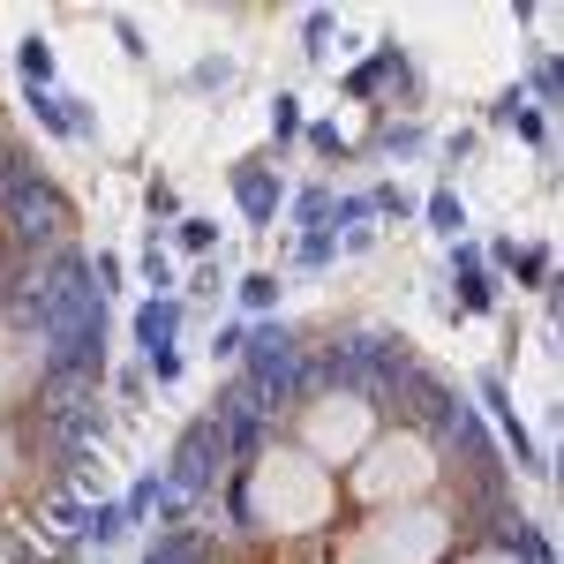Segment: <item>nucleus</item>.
<instances>
[{"instance_id": "nucleus-12", "label": "nucleus", "mask_w": 564, "mask_h": 564, "mask_svg": "<svg viewBox=\"0 0 564 564\" xmlns=\"http://www.w3.org/2000/svg\"><path fill=\"white\" fill-rule=\"evenodd\" d=\"M15 76H23V90H53V45H45L39 31L15 45Z\"/></svg>"}, {"instance_id": "nucleus-30", "label": "nucleus", "mask_w": 564, "mask_h": 564, "mask_svg": "<svg viewBox=\"0 0 564 564\" xmlns=\"http://www.w3.org/2000/svg\"><path fill=\"white\" fill-rule=\"evenodd\" d=\"M369 188H354V196H332V234H339V226H369Z\"/></svg>"}, {"instance_id": "nucleus-3", "label": "nucleus", "mask_w": 564, "mask_h": 564, "mask_svg": "<svg viewBox=\"0 0 564 564\" xmlns=\"http://www.w3.org/2000/svg\"><path fill=\"white\" fill-rule=\"evenodd\" d=\"M218 467H226V444H218V422L204 414V422H188V430L174 436V459H166V489L174 497H204L218 481Z\"/></svg>"}, {"instance_id": "nucleus-4", "label": "nucleus", "mask_w": 564, "mask_h": 564, "mask_svg": "<svg viewBox=\"0 0 564 564\" xmlns=\"http://www.w3.org/2000/svg\"><path fill=\"white\" fill-rule=\"evenodd\" d=\"M475 399H481V414L505 430V444L520 452V475H550V459L534 452V436H527L520 406H512V384H505V369H481V377H475Z\"/></svg>"}, {"instance_id": "nucleus-34", "label": "nucleus", "mask_w": 564, "mask_h": 564, "mask_svg": "<svg viewBox=\"0 0 564 564\" xmlns=\"http://www.w3.org/2000/svg\"><path fill=\"white\" fill-rule=\"evenodd\" d=\"M241 347H249V324H218L212 332V361H241Z\"/></svg>"}, {"instance_id": "nucleus-14", "label": "nucleus", "mask_w": 564, "mask_h": 564, "mask_svg": "<svg viewBox=\"0 0 564 564\" xmlns=\"http://www.w3.org/2000/svg\"><path fill=\"white\" fill-rule=\"evenodd\" d=\"M76 534H84L90 550H113V542L129 534V520H121V505H84V527H76Z\"/></svg>"}, {"instance_id": "nucleus-18", "label": "nucleus", "mask_w": 564, "mask_h": 564, "mask_svg": "<svg viewBox=\"0 0 564 564\" xmlns=\"http://www.w3.org/2000/svg\"><path fill=\"white\" fill-rule=\"evenodd\" d=\"M166 234H174V249H188V257H212V241H218V226L204 212H181Z\"/></svg>"}, {"instance_id": "nucleus-28", "label": "nucleus", "mask_w": 564, "mask_h": 564, "mask_svg": "<svg viewBox=\"0 0 564 564\" xmlns=\"http://www.w3.org/2000/svg\"><path fill=\"white\" fill-rule=\"evenodd\" d=\"M151 512H159V475H143L129 497H121V520H129V527H143Z\"/></svg>"}, {"instance_id": "nucleus-23", "label": "nucleus", "mask_w": 564, "mask_h": 564, "mask_svg": "<svg viewBox=\"0 0 564 564\" xmlns=\"http://www.w3.org/2000/svg\"><path fill=\"white\" fill-rule=\"evenodd\" d=\"M332 31H339L332 8H308V15H302V53H308V61H332Z\"/></svg>"}, {"instance_id": "nucleus-38", "label": "nucleus", "mask_w": 564, "mask_h": 564, "mask_svg": "<svg viewBox=\"0 0 564 564\" xmlns=\"http://www.w3.org/2000/svg\"><path fill=\"white\" fill-rule=\"evenodd\" d=\"M339 249H347V257H369V249H377V226H347Z\"/></svg>"}, {"instance_id": "nucleus-2", "label": "nucleus", "mask_w": 564, "mask_h": 564, "mask_svg": "<svg viewBox=\"0 0 564 564\" xmlns=\"http://www.w3.org/2000/svg\"><path fill=\"white\" fill-rule=\"evenodd\" d=\"M0 212H8V234L23 241V249H61V234L76 226V212H68V196L53 188V181H23L15 196H0Z\"/></svg>"}, {"instance_id": "nucleus-25", "label": "nucleus", "mask_w": 564, "mask_h": 564, "mask_svg": "<svg viewBox=\"0 0 564 564\" xmlns=\"http://www.w3.org/2000/svg\"><path fill=\"white\" fill-rule=\"evenodd\" d=\"M294 226H302V234L308 226H332V188H324V181H308L302 196H294Z\"/></svg>"}, {"instance_id": "nucleus-8", "label": "nucleus", "mask_w": 564, "mask_h": 564, "mask_svg": "<svg viewBox=\"0 0 564 564\" xmlns=\"http://www.w3.org/2000/svg\"><path fill=\"white\" fill-rule=\"evenodd\" d=\"M384 84H406V90H414V61H406V45H399V39H384V45H377V53H369V61L347 76L354 98H369V90H384Z\"/></svg>"}, {"instance_id": "nucleus-11", "label": "nucleus", "mask_w": 564, "mask_h": 564, "mask_svg": "<svg viewBox=\"0 0 564 564\" xmlns=\"http://www.w3.org/2000/svg\"><path fill=\"white\" fill-rule=\"evenodd\" d=\"M414 212L430 218L436 241H467V204H459V188H430V204H414Z\"/></svg>"}, {"instance_id": "nucleus-27", "label": "nucleus", "mask_w": 564, "mask_h": 564, "mask_svg": "<svg viewBox=\"0 0 564 564\" xmlns=\"http://www.w3.org/2000/svg\"><path fill=\"white\" fill-rule=\"evenodd\" d=\"M135 271H143V286H159V294H174V257H166V241H151V249L135 257Z\"/></svg>"}, {"instance_id": "nucleus-36", "label": "nucleus", "mask_w": 564, "mask_h": 564, "mask_svg": "<svg viewBox=\"0 0 564 564\" xmlns=\"http://www.w3.org/2000/svg\"><path fill=\"white\" fill-rule=\"evenodd\" d=\"M113 39H121V53H129V61H143V53H151V45H143V31H135V15H113Z\"/></svg>"}, {"instance_id": "nucleus-22", "label": "nucleus", "mask_w": 564, "mask_h": 564, "mask_svg": "<svg viewBox=\"0 0 564 564\" xmlns=\"http://www.w3.org/2000/svg\"><path fill=\"white\" fill-rule=\"evenodd\" d=\"M143 212H151V241H159V234H166V226L181 218V196H174V181H151V188H143Z\"/></svg>"}, {"instance_id": "nucleus-19", "label": "nucleus", "mask_w": 564, "mask_h": 564, "mask_svg": "<svg viewBox=\"0 0 564 564\" xmlns=\"http://www.w3.org/2000/svg\"><path fill=\"white\" fill-rule=\"evenodd\" d=\"M196 557H204V542H196L188 527H166V534L151 542V557H143V564H196Z\"/></svg>"}, {"instance_id": "nucleus-26", "label": "nucleus", "mask_w": 564, "mask_h": 564, "mask_svg": "<svg viewBox=\"0 0 564 564\" xmlns=\"http://www.w3.org/2000/svg\"><path fill=\"white\" fill-rule=\"evenodd\" d=\"M294 135H302V98L279 90V98H271V143H294Z\"/></svg>"}, {"instance_id": "nucleus-37", "label": "nucleus", "mask_w": 564, "mask_h": 564, "mask_svg": "<svg viewBox=\"0 0 564 564\" xmlns=\"http://www.w3.org/2000/svg\"><path fill=\"white\" fill-rule=\"evenodd\" d=\"M143 377H159V384H181V347H174V354H151V361H143Z\"/></svg>"}, {"instance_id": "nucleus-32", "label": "nucleus", "mask_w": 564, "mask_h": 564, "mask_svg": "<svg viewBox=\"0 0 564 564\" xmlns=\"http://www.w3.org/2000/svg\"><path fill=\"white\" fill-rule=\"evenodd\" d=\"M302 135H308V151H316V159H347V135L332 129V121H302Z\"/></svg>"}, {"instance_id": "nucleus-5", "label": "nucleus", "mask_w": 564, "mask_h": 564, "mask_svg": "<svg viewBox=\"0 0 564 564\" xmlns=\"http://www.w3.org/2000/svg\"><path fill=\"white\" fill-rule=\"evenodd\" d=\"M452 286H459V316H497V294H505V286H497V263L481 257L475 241H452Z\"/></svg>"}, {"instance_id": "nucleus-6", "label": "nucleus", "mask_w": 564, "mask_h": 564, "mask_svg": "<svg viewBox=\"0 0 564 564\" xmlns=\"http://www.w3.org/2000/svg\"><path fill=\"white\" fill-rule=\"evenodd\" d=\"M181 316H188L181 294H151V302H135V316H129L135 354H143V361H151V354H174L181 347Z\"/></svg>"}, {"instance_id": "nucleus-33", "label": "nucleus", "mask_w": 564, "mask_h": 564, "mask_svg": "<svg viewBox=\"0 0 564 564\" xmlns=\"http://www.w3.org/2000/svg\"><path fill=\"white\" fill-rule=\"evenodd\" d=\"M188 84H196V90H226V84H234V61H226V53L196 61V68H188Z\"/></svg>"}, {"instance_id": "nucleus-29", "label": "nucleus", "mask_w": 564, "mask_h": 564, "mask_svg": "<svg viewBox=\"0 0 564 564\" xmlns=\"http://www.w3.org/2000/svg\"><path fill=\"white\" fill-rule=\"evenodd\" d=\"M369 212L377 218H414V196H406L399 181H377V188H369Z\"/></svg>"}, {"instance_id": "nucleus-7", "label": "nucleus", "mask_w": 564, "mask_h": 564, "mask_svg": "<svg viewBox=\"0 0 564 564\" xmlns=\"http://www.w3.org/2000/svg\"><path fill=\"white\" fill-rule=\"evenodd\" d=\"M234 204H241V218H249V226H271V218H279V204H286V181H279V166L241 159V166H234Z\"/></svg>"}, {"instance_id": "nucleus-13", "label": "nucleus", "mask_w": 564, "mask_h": 564, "mask_svg": "<svg viewBox=\"0 0 564 564\" xmlns=\"http://www.w3.org/2000/svg\"><path fill=\"white\" fill-rule=\"evenodd\" d=\"M218 444H226V459H234V467H241V459H257V452H263V414L218 422Z\"/></svg>"}, {"instance_id": "nucleus-10", "label": "nucleus", "mask_w": 564, "mask_h": 564, "mask_svg": "<svg viewBox=\"0 0 564 564\" xmlns=\"http://www.w3.org/2000/svg\"><path fill=\"white\" fill-rule=\"evenodd\" d=\"M481 257L505 263V271H512L520 286H550V271H557V257H550L542 241H534V249H520V241H497V249H481Z\"/></svg>"}, {"instance_id": "nucleus-21", "label": "nucleus", "mask_w": 564, "mask_h": 564, "mask_svg": "<svg viewBox=\"0 0 564 564\" xmlns=\"http://www.w3.org/2000/svg\"><path fill=\"white\" fill-rule=\"evenodd\" d=\"M39 174H45V166L31 159V151H15V143H0V196H15L23 181H39Z\"/></svg>"}, {"instance_id": "nucleus-9", "label": "nucleus", "mask_w": 564, "mask_h": 564, "mask_svg": "<svg viewBox=\"0 0 564 564\" xmlns=\"http://www.w3.org/2000/svg\"><path fill=\"white\" fill-rule=\"evenodd\" d=\"M489 129H512L520 143H550V113H534V106L520 98V84H512L497 106H489Z\"/></svg>"}, {"instance_id": "nucleus-35", "label": "nucleus", "mask_w": 564, "mask_h": 564, "mask_svg": "<svg viewBox=\"0 0 564 564\" xmlns=\"http://www.w3.org/2000/svg\"><path fill=\"white\" fill-rule=\"evenodd\" d=\"M226 512H234L241 534H257V505H249V481H241V475H234V489H226Z\"/></svg>"}, {"instance_id": "nucleus-1", "label": "nucleus", "mask_w": 564, "mask_h": 564, "mask_svg": "<svg viewBox=\"0 0 564 564\" xmlns=\"http://www.w3.org/2000/svg\"><path fill=\"white\" fill-rule=\"evenodd\" d=\"M39 414L68 459H90V444H106V406L90 377H39Z\"/></svg>"}, {"instance_id": "nucleus-40", "label": "nucleus", "mask_w": 564, "mask_h": 564, "mask_svg": "<svg viewBox=\"0 0 564 564\" xmlns=\"http://www.w3.org/2000/svg\"><path fill=\"white\" fill-rule=\"evenodd\" d=\"M143 384H151L143 369H121V377H113V391H121V399H143Z\"/></svg>"}, {"instance_id": "nucleus-17", "label": "nucleus", "mask_w": 564, "mask_h": 564, "mask_svg": "<svg viewBox=\"0 0 564 564\" xmlns=\"http://www.w3.org/2000/svg\"><path fill=\"white\" fill-rule=\"evenodd\" d=\"M234 294H241V308H249V316H279V294H286V286H279V271H249Z\"/></svg>"}, {"instance_id": "nucleus-24", "label": "nucleus", "mask_w": 564, "mask_h": 564, "mask_svg": "<svg viewBox=\"0 0 564 564\" xmlns=\"http://www.w3.org/2000/svg\"><path fill=\"white\" fill-rule=\"evenodd\" d=\"M422 143H430V135L414 129V121H384V129H377V151H384V159H414Z\"/></svg>"}, {"instance_id": "nucleus-31", "label": "nucleus", "mask_w": 564, "mask_h": 564, "mask_svg": "<svg viewBox=\"0 0 564 564\" xmlns=\"http://www.w3.org/2000/svg\"><path fill=\"white\" fill-rule=\"evenodd\" d=\"M121 279H129V263L113 257V249H98V263H90V286H98V302H106V294H121Z\"/></svg>"}, {"instance_id": "nucleus-16", "label": "nucleus", "mask_w": 564, "mask_h": 564, "mask_svg": "<svg viewBox=\"0 0 564 564\" xmlns=\"http://www.w3.org/2000/svg\"><path fill=\"white\" fill-rule=\"evenodd\" d=\"M332 257H339V234L332 226H308L302 241H294V271H332Z\"/></svg>"}, {"instance_id": "nucleus-15", "label": "nucleus", "mask_w": 564, "mask_h": 564, "mask_svg": "<svg viewBox=\"0 0 564 564\" xmlns=\"http://www.w3.org/2000/svg\"><path fill=\"white\" fill-rule=\"evenodd\" d=\"M23 106H31V121H39L45 135L68 143V90H23Z\"/></svg>"}, {"instance_id": "nucleus-39", "label": "nucleus", "mask_w": 564, "mask_h": 564, "mask_svg": "<svg viewBox=\"0 0 564 564\" xmlns=\"http://www.w3.org/2000/svg\"><path fill=\"white\" fill-rule=\"evenodd\" d=\"M53 520H61L68 534H76V527H84V505H76V497H53Z\"/></svg>"}, {"instance_id": "nucleus-20", "label": "nucleus", "mask_w": 564, "mask_h": 564, "mask_svg": "<svg viewBox=\"0 0 564 564\" xmlns=\"http://www.w3.org/2000/svg\"><path fill=\"white\" fill-rule=\"evenodd\" d=\"M512 557H527V564H550V542H542V527H527V520H505V534H497Z\"/></svg>"}]
</instances>
